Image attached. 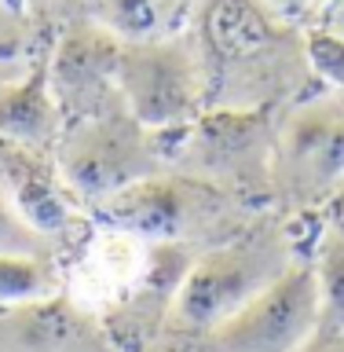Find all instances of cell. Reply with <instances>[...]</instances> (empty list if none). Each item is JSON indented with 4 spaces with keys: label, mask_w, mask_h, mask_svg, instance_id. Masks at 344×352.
Instances as JSON below:
<instances>
[{
    "label": "cell",
    "mask_w": 344,
    "mask_h": 352,
    "mask_svg": "<svg viewBox=\"0 0 344 352\" xmlns=\"http://www.w3.org/2000/svg\"><path fill=\"white\" fill-rule=\"evenodd\" d=\"M312 268H315V290H319L315 338L337 334V330H344V235L341 231H326Z\"/></svg>",
    "instance_id": "11"
},
{
    "label": "cell",
    "mask_w": 344,
    "mask_h": 352,
    "mask_svg": "<svg viewBox=\"0 0 344 352\" xmlns=\"http://www.w3.org/2000/svg\"><path fill=\"white\" fill-rule=\"evenodd\" d=\"M337 195H341V198H344V184H341V187H337Z\"/></svg>",
    "instance_id": "20"
},
{
    "label": "cell",
    "mask_w": 344,
    "mask_h": 352,
    "mask_svg": "<svg viewBox=\"0 0 344 352\" xmlns=\"http://www.w3.org/2000/svg\"><path fill=\"white\" fill-rule=\"evenodd\" d=\"M15 4H19V8H22V11H26V0H15Z\"/></svg>",
    "instance_id": "19"
},
{
    "label": "cell",
    "mask_w": 344,
    "mask_h": 352,
    "mask_svg": "<svg viewBox=\"0 0 344 352\" xmlns=\"http://www.w3.org/2000/svg\"><path fill=\"white\" fill-rule=\"evenodd\" d=\"M117 52L121 41L106 26H99L92 15L66 26L48 59V77L59 107L73 110L77 118H88L121 103L114 88Z\"/></svg>",
    "instance_id": "7"
},
{
    "label": "cell",
    "mask_w": 344,
    "mask_h": 352,
    "mask_svg": "<svg viewBox=\"0 0 344 352\" xmlns=\"http://www.w3.org/2000/svg\"><path fill=\"white\" fill-rule=\"evenodd\" d=\"M260 4H268L279 19H286V22H293V26H297L301 19H312L323 0H260Z\"/></svg>",
    "instance_id": "15"
},
{
    "label": "cell",
    "mask_w": 344,
    "mask_h": 352,
    "mask_svg": "<svg viewBox=\"0 0 344 352\" xmlns=\"http://www.w3.org/2000/svg\"><path fill=\"white\" fill-rule=\"evenodd\" d=\"M114 88L121 107L150 132L183 129L198 118L209 92V74L191 33L161 41H121Z\"/></svg>",
    "instance_id": "2"
},
{
    "label": "cell",
    "mask_w": 344,
    "mask_h": 352,
    "mask_svg": "<svg viewBox=\"0 0 344 352\" xmlns=\"http://www.w3.org/2000/svg\"><path fill=\"white\" fill-rule=\"evenodd\" d=\"M0 253H41V257H51V239L19 213V206L11 202L4 187H0Z\"/></svg>",
    "instance_id": "12"
},
{
    "label": "cell",
    "mask_w": 344,
    "mask_h": 352,
    "mask_svg": "<svg viewBox=\"0 0 344 352\" xmlns=\"http://www.w3.org/2000/svg\"><path fill=\"white\" fill-rule=\"evenodd\" d=\"M304 55H308V66L326 77L330 88H337V92H344V41L334 37V33L326 30H308L304 33Z\"/></svg>",
    "instance_id": "13"
},
{
    "label": "cell",
    "mask_w": 344,
    "mask_h": 352,
    "mask_svg": "<svg viewBox=\"0 0 344 352\" xmlns=\"http://www.w3.org/2000/svg\"><path fill=\"white\" fill-rule=\"evenodd\" d=\"M26 11H22L15 0H0V55L8 59H22V48H26Z\"/></svg>",
    "instance_id": "14"
},
{
    "label": "cell",
    "mask_w": 344,
    "mask_h": 352,
    "mask_svg": "<svg viewBox=\"0 0 344 352\" xmlns=\"http://www.w3.org/2000/svg\"><path fill=\"white\" fill-rule=\"evenodd\" d=\"M271 180L293 202L344 184V92L326 88L286 114L271 143Z\"/></svg>",
    "instance_id": "4"
},
{
    "label": "cell",
    "mask_w": 344,
    "mask_h": 352,
    "mask_svg": "<svg viewBox=\"0 0 344 352\" xmlns=\"http://www.w3.org/2000/svg\"><path fill=\"white\" fill-rule=\"evenodd\" d=\"M59 290L51 257L41 253H0V305L8 308H26L51 301Z\"/></svg>",
    "instance_id": "10"
},
{
    "label": "cell",
    "mask_w": 344,
    "mask_h": 352,
    "mask_svg": "<svg viewBox=\"0 0 344 352\" xmlns=\"http://www.w3.org/2000/svg\"><path fill=\"white\" fill-rule=\"evenodd\" d=\"M301 352H344V330H337V334H319V338H312Z\"/></svg>",
    "instance_id": "17"
},
{
    "label": "cell",
    "mask_w": 344,
    "mask_h": 352,
    "mask_svg": "<svg viewBox=\"0 0 344 352\" xmlns=\"http://www.w3.org/2000/svg\"><path fill=\"white\" fill-rule=\"evenodd\" d=\"M55 169L66 191L103 206L125 187L165 169L158 132L143 129L121 103L77 118L55 143Z\"/></svg>",
    "instance_id": "1"
},
{
    "label": "cell",
    "mask_w": 344,
    "mask_h": 352,
    "mask_svg": "<svg viewBox=\"0 0 344 352\" xmlns=\"http://www.w3.org/2000/svg\"><path fill=\"white\" fill-rule=\"evenodd\" d=\"M220 191L198 176H172V173H154L147 180L125 187L121 195L106 198L99 206L110 224L117 231H128L136 239L154 242H172L187 235L194 224L213 217L220 209Z\"/></svg>",
    "instance_id": "6"
},
{
    "label": "cell",
    "mask_w": 344,
    "mask_h": 352,
    "mask_svg": "<svg viewBox=\"0 0 344 352\" xmlns=\"http://www.w3.org/2000/svg\"><path fill=\"white\" fill-rule=\"evenodd\" d=\"M19 74H26V59H8V55H0V85L15 81Z\"/></svg>",
    "instance_id": "18"
},
{
    "label": "cell",
    "mask_w": 344,
    "mask_h": 352,
    "mask_svg": "<svg viewBox=\"0 0 344 352\" xmlns=\"http://www.w3.org/2000/svg\"><path fill=\"white\" fill-rule=\"evenodd\" d=\"M315 19H319V30H326V33H334V37L344 41V0H323Z\"/></svg>",
    "instance_id": "16"
},
{
    "label": "cell",
    "mask_w": 344,
    "mask_h": 352,
    "mask_svg": "<svg viewBox=\"0 0 344 352\" xmlns=\"http://www.w3.org/2000/svg\"><path fill=\"white\" fill-rule=\"evenodd\" d=\"M290 264V242L271 228L209 250L183 272L172 297V319L180 327L209 334L238 308H246L260 290H268Z\"/></svg>",
    "instance_id": "3"
},
{
    "label": "cell",
    "mask_w": 344,
    "mask_h": 352,
    "mask_svg": "<svg viewBox=\"0 0 344 352\" xmlns=\"http://www.w3.org/2000/svg\"><path fill=\"white\" fill-rule=\"evenodd\" d=\"M194 0H92V19L117 41H161L191 26Z\"/></svg>",
    "instance_id": "9"
},
{
    "label": "cell",
    "mask_w": 344,
    "mask_h": 352,
    "mask_svg": "<svg viewBox=\"0 0 344 352\" xmlns=\"http://www.w3.org/2000/svg\"><path fill=\"white\" fill-rule=\"evenodd\" d=\"M319 327L315 268L293 261L268 290L209 330L213 352H301Z\"/></svg>",
    "instance_id": "5"
},
{
    "label": "cell",
    "mask_w": 344,
    "mask_h": 352,
    "mask_svg": "<svg viewBox=\"0 0 344 352\" xmlns=\"http://www.w3.org/2000/svg\"><path fill=\"white\" fill-rule=\"evenodd\" d=\"M62 136V107L55 99L48 63L26 66L15 81L0 85V140L44 151Z\"/></svg>",
    "instance_id": "8"
}]
</instances>
